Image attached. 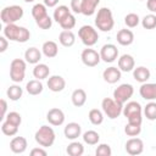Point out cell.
Wrapping results in <instances>:
<instances>
[{
    "instance_id": "cell-33",
    "label": "cell",
    "mask_w": 156,
    "mask_h": 156,
    "mask_svg": "<svg viewBox=\"0 0 156 156\" xmlns=\"http://www.w3.org/2000/svg\"><path fill=\"white\" fill-rule=\"evenodd\" d=\"M89 121L91 122V124L94 126H99L104 122V112L100 111L99 108H91L88 113Z\"/></svg>"
},
{
    "instance_id": "cell-47",
    "label": "cell",
    "mask_w": 156,
    "mask_h": 156,
    "mask_svg": "<svg viewBox=\"0 0 156 156\" xmlns=\"http://www.w3.org/2000/svg\"><path fill=\"white\" fill-rule=\"evenodd\" d=\"M0 105H1V119H4L5 117H6V111H7V102H6V100L5 99H1L0 100Z\"/></svg>"
},
{
    "instance_id": "cell-8",
    "label": "cell",
    "mask_w": 156,
    "mask_h": 156,
    "mask_svg": "<svg viewBox=\"0 0 156 156\" xmlns=\"http://www.w3.org/2000/svg\"><path fill=\"white\" fill-rule=\"evenodd\" d=\"M26 60L13 58L10 63V78L15 83H21L26 77Z\"/></svg>"
},
{
    "instance_id": "cell-42",
    "label": "cell",
    "mask_w": 156,
    "mask_h": 156,
    "mask_svg": "<svg viewBox=\"0 0 156 156\" xmlns=\"http://www.w3.org/2000/svg\"><path fill=\"white\" fill-rule=\"evenodd\" d=\"M95 155L96 156H111L112 155L111 146L108 144H100V145H98V147L95 150Z\"/></svg>"
},
{
    "instance_id": "cell-41",
    "label": "cell",
    "mask_w": 156,
    "mask_h": 156,
    "mask_svg": "<svg viewBox=\"0 0 156 156\" xmlns=\"http://www.w3.org/2000/svg\"><path fill=\"white\" fill-rule=\"evenodd\" d=\"M35 23H37V26H38L39 28H41V29H50L51 26H52V18H51L49 15H46V16H44V17L37 20Z\"/></svg>"
},
{
    "instance_id": "cell-43",
    "label": "cell",
    "mask_w": 156,
    "mask_h": 156,
    "mask_svg": "<svg viewBox=\"0 0 156 156\" xmlns=\"http://www.w3.org/2000/svg\"><path fill=\"white\" fill-rule=\"evenodd\" d=\"M5 119L9 121V122L12 123V124L18 126V127H20V124L22 123V117H21V115H20L18 112H16V111L9 112V113L6 115V117H5Z\"/></svg>"
},
{
    "instance_id": "cell-27",
    "label": "cell",
    "mask_w": 156,
    "mask_h": 156,
    "mask_svg": "<svg viewBox=\"0 0 156 156\" xmlns=\"http://www.w3.org/2000/svg\"><path fill=\"white\" fill-rule=\"evenodd\" d=\"M100 0H83L82 1V13L84 16H91L95 13Z\"/></svg>"
},
{
    "instance_id": "cell-7",
    "label": "cell",
    "mask_w": 156,
    "mask_h": 156,
    "mask_svg": "<svg viewBox=\"0 0 156 156\" xmlns=\"http://www.w3.org/2000/svg\"><path fill=\"white\" fill-rule=\"evenodd\" d=\"M78 37L80 38L82 43L87 46V48H91L94 46L98 40H99V33L98 30L89 26V24H85V26H82L78 30Z\"/></svg>"
},
{
    "instance_id": "cell-25",
    "label": "cell",
    "mask_w": 156,
    "mask_h": 156,
    "mask_svg": "<svg viewBox=\"0 0 156 156\" xmlns=\"http://www.w3.org/2000/svg\"><path fill=\"white\" fill-rule=\"evenodd\" d=\"M58 41H60V44L62 45V46H65V48H69V46H72L73 44H74V41H76V35H74V33L72 32V30H62L61 33H60V35H58Z\"/></svg>"
},
{
    "instance_id": "cell-36",
    "label": "cell",
    "mask_w": 156,
    "mask_h": 156,
    "mask_svg": "<svg viewBox=\"0 0 156 156\" xmlns=\"http://www.w3.org/2000/svg\"><path fill=\"white\" fill-rule=\"evenodd\" d=\"M46 9H48V7H46L44 4H35V5L32 7V16H33V18L37 21V20H39V18L46 16V15H48V10H46Z\"/></svg>"
},
{
    "instance_id": "cell-3",
    "label": "cell",
    "mask_w": 156,
    "mask_h": 156,
    "mask_svg": "<svg viewBox=\"0 0 156 156\" xmlns=\"http://www.w3.org/2000/svg\"><path fill=\"white\" fill-rule=\"evenodd\" d=\"M124 117L128 119L129 123L134 124H141L143 122V108L141 105L136 101H127L126 105H123V112Z\"/></svg>"
},
{
    "instance_id": "cell-32",
    "label": "cell",
    "mask_w": 156,
    "mask_h": 156,
    "mask_svg": "<svg viewBox=\"0 0 156 156\" xmlns=\"http://www.w3.org/2000/svg\"><path fill=\"white\" fill-rule=\"evenodd\" d=\"M82 138H83V141L85 144H88V145H96L100 141V135L95 130H87V132H84Z\"/></svg>"
},
{
    "instance_id": "cell-30",
    "label": "cell",
    "mask_w": 156,
    "mask_h": 156,
    "mask_svg": "<svg viewBox=\"0 0 156 156\" xmlns=\"http://www.w3.org/2000/svg\"><path fill=\"white\" fill-rule=\"evenodd\" d=\"M22 94H23V89H22L20 85H17V84L10 85V87L7 88V90H6L7 98H9L10 100H12V101L20 100V99L22 98Z\"/></svg>"
},
{
    "instance_id": "cell-21",
    "label": "cell",
    "mask_w": 156,
    "mask_h": 156,
    "mask_svg": "<svg viewBox=\"0 0 156 156\" xmlns=\"http://www.w3.org/2000/svg\"><path fill=\"white\" fill-rule=\"evenodd\" d=\"M40 58H41V51H40L39 49L34 48V46L28 48V49L26 50V52H24V60H26L28 63H30V65H37V63H39Z\"/></svg>"
},
{
    "instance_id": "cell-35",
    "label": "cell",
    "mask_w": 156,
    "mask_h": 156,
    "mask_svg": "<svg viewBox=\"0 0 156 156\" xmlns=\"http://www.w3.org/2000/svg\"><path fill=\"white\" fill-rule=\"evenodd\" d=\"M144 116L146 117V119L149 121H156V102L155 101H150L149 104H146V106L143 110Z\"/></svg>"
},
{
    "instance_id": "cell-15",
    "label": "cell",
    "mask_w": 156,
    "mask_h": 156,
    "mask_svg": "<svg viewBox=\"0 0 156 156\" xmlns=\"http://www.w3.org/2000/svg\"><path fill=\"white\" fill-rule=\"evenodd\" d=\"M121 77H122V71H121L119 68H117V67H113V66L106 68V69L102 72V78H104V80H105L106 83H108V84H115V83H117V82L121 79Z\"/></svg>"
},
{
    "instance_id": "cell-11",
    "label": "cell",
    "mask_w": 156,
    "mask_h": 156,
    "mask_svg": "<svg viewBox=\"0 0 156 156\" xmlns=\"http://www.w3.org/2000/svg\"><path fill=\"white\" fill-rule=\"evenodd\" d=\"M100 57L104 62L111 63L118 58V49L115 44H105L100 49Z\"/></svg>"
},
{
    "instance_id": "cell-20",
    "label": "cell",
    "mask_w": 156,
    "mask_h": 156,
    "mask_svg": "<svg viewBox=\"0 0 156 156\" xmlns=\"http://www.w3.org/2000/svg\"><path fill=\"white\" fill-rule=\"evenodd\" d=\"M118 68L122 72H132L135 68V61L132 55L124 54L118 58Z\"/></svg>"
},
{
    "instance_id": "cell-40",
    "label": "cell",
    "mask_w": 156,
    "mask_h": 156,
    "mask_svg": "<svg viewBox=\"0 0 156 156\" xmlns=\"http://www.w3.org/2000/svg\"><path fill=\"white\" fill-rule=\"evenodd\" d=\"M58 24L61 26L62 29H65V30H71V29L76 26V17H74L72 13H69V15H68L66 18H63Z\"/></svg>"
},
{
    "instance_id": "cell-17",
    "label": "cell",
    "mask_w": 156,
    "mask_h": 156,
    "mask_svg": "<svg viewBox=\"0 0 156 156\" xmlns=\"http://www.w3.org/2000/svg\"><path fill=\"white\" fill-rule=\"evenodd\" d=\"M116 39H117V43L122 46H128L130 44H133L134 41V33L130 30V29H119L117 32V35H116Z\"/></svg>"
},
{
    "instance_id": "cell-46",
    "label": "cell",
    "mask_w": 156,
    "mask_h": 156,
    "mask_svg": "<svg viewBox=\"0 0 156 156\" xmlns=\"http://www.w3.org/2000/svg\"><path fill=\"white\" fill-rule=\"evenodd\" d=\"M7 46H9V39L5 35L0 37V52H5Z\"/></svg>"
},
{
    "instance_id": "cell-23",
    "label": "cell",
    "mask_w": 156,
    "mask_h": 156,
    "mask_svg": "<svg viewBox=\"0 0 156 156\" xmlns=\"http://www.w3.org/2000/svg\"><path fill=\"white\" fill-rule=\"evenodd\" d=\"M71 100H72V104L76 107H82L87 102V93H85V90L82 89V88H78V89L73 90V93L71 95Z\"/></svg>"
},
{
    "instance_id": "cell-39",
    "label": "cell",
    "mask_w": 156,
    "mask_h": 156,
    "mask_svg": "<svg viewBox=\"0 0 156 156\" xmlns=\"http://www.w3.org/2000/svg\"><path fill=\"white\" fill-rule=\"evenodd\" d=\"M124 23H126V26H127L128 28H134V27H136V26L140 23V18H139V16H138L136 13L130 12V13L126 15V17H124Z\"/></svg>"
},
{
    "instance_id": "cell-31",
    "label": "cell",
    "mask_w": 156,
    "mask_h": 156,
    "mask_svg": "<svg viewBox=\"0 0 156 156\" xmlns=\"http://www.w3.org/2000/svg\"><path fill=\"white\" fill-rule=\"evenodd\" d=\"M69 13H71V10H69L66 5H60V6H57V7L55 9L52 17H54V21H56L57 23H60V22H61L63 18H66Z\"/></svg>"
},
{
    "instance_id": "cell-1",
    "label": "cell",
    "mask_w": 156,
    "mask_h": 156,
    "mask_svg": "<svg viewBox=\"0 0 156 156\" xmlns=\"http://www.w3.org/2000/svg\"><path fill=\"white\" fill-rule=\"evenodd\" d=\"M4 35L11 40V41H17V43H26L30 38V32L26 27L17 26L16 23H10L5 24L4 29Z\"/></svg>"
},
{
    "instance_id": "cell-50",
    "label": "cell",
    "mask_w": 156,
    "mask_h": 156,
    "mask_svg": "<svg viewBox=\"0 0 156 156\" xmlns=\"http://www.w3.org/2000/svg\"><path fill=\"white\" fill-rule=\"evenodd\" d=\"M24 2H33V1H35V0H23Z\"/></svg>"
},
{
    "instance_id": "cell-48",
    "label": "cell",
    "mask_w": 156,
    "mask_h": 156,
    "mask_svg": "<svg viewBox=\"0 0 156 156\" xmlns=\"http://www.w3.org/2000/svg\"><path fill=\"white\" fill-rule=\"evenodd\" d=\"M146 7L151 13H156V0H147Z\"/></svg>"
},
{
    "instance_id": "cell-37",
    "label": "cell",
    "mask_w": 156,
    "mask_h": 156,
    "mask_svg": "<svg viewBox=\"0 0 156 156\" xmlns=\"http://www.w3.org/2000/svg\"><path fill=\"white\" fill-rule=\"evenodd\" d=\"M124 133L128 136H138L141 133V124H134L128 122L124 127Z\"/></svg>"
},
{
    "instance_id": "cell-13",
    "label": "cell",
    "mask_w": 156,
    "mask_h": 156,
    "mask_svg": "<svg viewBox=\"0 0 156 156\" xmlns=\"http://www.w3.org/2000/svg\"><path fill=\"white\" fill-rule=\"evenodd\" d=\"M46 119L48 122L51 124V126H55V127H58V126H62L63 122H65V113L61 108H57V107H54V108H50L46 113Z\"/></svg>"
},
{
    "instance_id": "cell-12",
    "label": "cell",
    "mask_w": 156,
    "mask_h": 156,
    "mask_svg": "<svg viewBox=\"0 0 156 156\" xmlns=\"http://www.w3.org/2000/svg\"><path fill=\"white\" fill-rule=\"evenodd\" d=\"M126 151H127V154H129L132 156L140 155L144 151V143H143V140L140 138L132 136L126 143Z\"/></svg>"
},
{
    "instance_id": "cell-14",
    "label": "cell",
    "mask_w": 156,
    "mask_h": 156,
    "mask_svg": "<svg viewBox=\"0 0 156 156\" xmlns=\"http://www.w3.org/2000/svg\"><path fill=\"white\" fill-rule=\"evenodd\" d=\"M139 94L144 100H156V83H143L139 88Z\"/></svg>"
},
{
    "instance_id": "cell-2",
    "label": "cell",
    "mask_w": 156,
    "mask_h": 156,
    "mask_svg": "<svg viewBox=\"0 0 156 156\" xmlns=\"http://www.w3.org/2000/svg\"><path fill=\"white\" fill-rule=\"evenodd\" d=\"M95 26L101 32H110L113 29L115 20L112 11L108 7H101L95 17Z\"/></svg>"
},
{
    "instance_id": "cell-24",
    "label": "cell",
    "mask_w": 156,
    "mask_h": 156,
    "mask_svg": "<svg viewBox=\"0 0 156 156\" xmlns=\"http://www.w3.org/2000/svg\"><path fill=\"white\" fill-rule=\"evenodd\" d=\"M41 51H43V54H44L48 58H52V57L57 56V54H58V46H57V44H56L55 41L48 40V41H45V43L43 44Z\"/></svg>"
},
{
    "instance_id": "cell-5",
    "label": "cell",
    "mask_w": 156,
    "mask_h": 156,
    "mask_svg": "<svg viewBox=\"0 0 156 156\" xmlns=\"http://www.w3.org/2000/svg\"><path fill=\"white\" fill-rule=\"evenodd\" d=\"M23 13H24V11L20 5H11V6H6L1 10L0 18H1L2 23H5V24L16 23L17 21H20L23 17Z\"/></svg>"
},
{
    "instance_id": "cell-49",
    "label": "cell",
    "mask_w": 156,
    "mask_h": 156,
    "mask_svg": "<svg viewBox=\"0 0 156 156\" xmlns=\"http://www.w3.org/2000/svg\"><path fill=\"white\" fill-rule=\"evenodd\" d=\"M43 1L46 7H55L58 4V0H43Z\"/></svg>"
},
{
    "instance_id": "cell-18",
    "label": "cell",
    "mask_w": 156,
    "mask_h": 156,
    "mask_svg": "<svg viewBox=\"0 0 156 156\" xmlns=\"http://www.w3.org/2000/svg\"><path fill=\"white\" fill-rule=\"evenodd\" d=\"M63 134L67 139L69 140H76L78 136H80L82 134V127L79 123L77 122H71L68 124H66L65 129H63Z\"/></svg>"
},
{
    "instance_id": "cell-45",
    "label": "cell",
    "mask_w": 156,
    "mask_h": 156,
    "mask_svg": "<svg viewBox=\"0 0 156 156\" xmlns=\"http://www.w3.org/2000/svg\"><path fill=\"white\" fill-rule=\"evenodd\" d=\"M30 155H32V156H46L48 152H46V150L41 146V147H34V149H32V150H30Z\"/></svg>"
},
{
    "instance_id": "cell-26",
    "label": "cell",
    "mask_w": 156,
    "mask_h": 156,
    "mask_svg": "<svg viewBox=\"0 0 156 156\" xmlns=\"http://www.w3.org/2000/svg\"><path fill=\"white\" fill-rule=\"evenodd\" d=\"M49 74H50V68L45 63H37L33 68V76L35 79L43 80V79L48 78Z\"/></svg>"
},
{
    "instance_id": "cell-28",
    "label": "cell",
    "mask_w": 156,
    "mask_h": 156,
    "mask_svg": "<svg viewBox=\"0 0 156 156\" xmlns=\"http://www.w3.org/2000/svg\"><path fill=\"white\" fill-rule=\"evenodd\" d=\"M43 89H44V85L39 79H32L26 85V90L29 95H39L43 91Z\"/></svg>"
},
{
    "instance_id": "cell-29",
    "label": "cell",
    "mask_w": 156,
    "mask_h": 156,
    "mask_svg": "<svg viewBox=\"0 0 156 156\" xmlns=\"http://www.w3.org/2000/svg\"><path fill=\"white\" fill-rule=\"evenodd\" d=\"M66 152L69 156H82L84 154V146L82 143L79 141H72L71 144H68V146L66 147Z\"/></svg>"
},
{
    "instance_id": "cell-51",
    "label": "cell",
    "mask_w": 156,
    "mask_h": 156,
    "mask_svg": "<svg viewBox=\"0 0 156 156\" xmlns=\"http://www.w3.org/2000/svg\"><path fill=\"white\" fill-rule=\"evenodd\" d=\"M139 1H143V0H139Z\"/></svg>"
},
{
    "instance_id": "cell-44",
    "label": "cell",
    "mask_w": 156,
    "mask_h": 156,
    "mask_svg": "<svg viewBox=\"0 0 156 156\" xmlns=\"http://www.w3.org/2000/svg\"><path fill=\"white\" fill-rule=\"evenodd\" d=\"M82 1L83 0H71V10L74 13H82Z\"/></svg>"
},
{
    "instance_id": "cell-6",
    "label": "cell",
    "mask_w": 156,
    "mask_h": 156,
    "mask_svg": "<svg viewBox=\"0 0 156 156\" xmlns=\"http://www.w3.org/2000/svg\"><path fill=\"white\" fill-rule=\"evenodd\" d=\"M101 108H102V112L110 119H115V118L119 117L121 113L123 112V105L117 102L112 98H105L101 101Z\"/></svg>"
},
{
    "instance_id": "cell-19",
    "label": "cell",
    "mask_w": 156,
    "mask_h": 156,
    "mask_svg": "<svg viewBox=\"0 0 156 156\" xmlns=\"http://www.w3.org/2000/svg\"><path fill=\"white\" fill-rule=\"evenodd\" d=\"M28 143L24 136H15L10 141V149L13 154H23L27 150Z\"/></svg>"
},
{
    "instance_id": "cell-34",
    "label": "cell",
    "mask_w": 156,
    "mask_h": 156,
    "mask_svg": "<svg viewBox=\"0 0 156 156\" xmlns=\"http://www.w3.org/2000/svg\"><path fill=\"white\" fill-rule=\"evenodd\" d=\"M1 132H2L5 135H7V136H13V135H16L17 132H18V126L12 124V123H10L9 121L5 119V121L1 123Z\"/></svg>"
},
{
    "instance_id": "cell-4",
    "label": "cell",
    "mask_w": 156,
    "mask_h": 156,
    "mask_svg": "<svg viewBox=\"0 0 156 156\" xmlns=\"http://www.w3.org/2000/svg\"><path fill=\"white\" fill-rule=\"evenodd\" d=\"M34 139H35V141L40 146H43V147H50L55 143L56 134H55V132H54V129L51 127H49V126H41L35 132Z\"/></svg>"
},
{
    "instance_id": "cell-22",
    "label": "cell",
    "mask_w": 156,
    "mask_h": 156,
    "mask_svg": "<svg viewBox=\"0 0 156 156\" xmlns=\"http://www.w3.org/2000/svg\"><path fill=\"white\" fill-rule=\"evenodd\" d=\"M150 76H151L150 69L146 68V67H144V66H139V67H136V68L133 69V77H134V79L136 82L141 83V84L143 83H146L150 79Z\"/></svg>"
},
{
    "instance_id": "cell-10",
    "label": "cell",
    "mask_w": 156,
    "mask_h": 156,
    "mask_svg": "<svg viewBox=\"0 0 156 156\" xmlns=\"http://www.w3.org/2000/svg\"><path fill=\"white\" fill-rule=\"evenodd\" d=\"M80 58H82V62L88 67H95L101 61L100 52H98L96 50H94L91 48L84 49L80 54Z\"/></svg>"
},
{
    "instance_id": "cell-38",
    "label": "cell",
    "mask_w": 156,
    "mask_h": 156,
    "mask_svg": "<svg viewBox=\"0 0 156 156\" xmlns=\"http://www.w3.org/2000/svg\"><path fill=\"white\" fill-rule=\"evenodd\" d=\"M141 26L145 29H154V28H156V15L149 13V15L144 16L143 20H141Z\"/></svg>"
},
{
    "instance_id": "cell-9",
    "label": "cell",
    "mask_w": 156,
    "mask_h": 156,
    "mask_svg": "<svg viewBox=\"0 0 156 156\" xmlns=\"http://www.w3.org/2000/svg\"><path fill=\"white\" fill-rule=\"evenodd\" d=\"M134 94V88L132 84H128V83H123L121 85H118L115 90H113V99L124 105Z\"/></svg>"
},
{
    "instance_id": "cell-16",
    "label": "cell",
    "mask_w": 156,
    "mask_h": 156,
    "mask_svg": "<svg viewBox=\"0 0 156 156\" xmlns=\"http://www.w3.org/2000/svg\"><path fill=\"white\" fill-rule=\"evenodd\" d=\"M48 88L54 93H60L66 88V80L61 76H51L48 79Z\"/></svg>"
}]
</instances>
